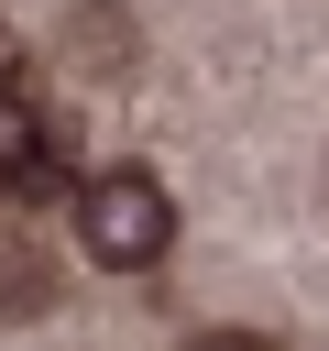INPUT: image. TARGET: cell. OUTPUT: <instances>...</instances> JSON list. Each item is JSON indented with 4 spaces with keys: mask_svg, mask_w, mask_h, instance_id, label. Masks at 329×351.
I'll return each mask as SVG.
<instances>
[{
    "mask_svg": "<svg viewBox=\"0 0 329 351\" xmlns=\"http://www.w3.org/2000/svg\"><path fill=\"white\" fill-rule=\"evenodd\" d=\"M55 285H44V252L33 241H0V307H44Z\"/></svg>",
    "mask_w": 329,
    "mask_h": 351,
    "instance_id": "obj_2",
    "label": "cell"
},
{
    "mask_svg": "<svg viewBox=\"0 0 329 351\" xmlns=\"http://www.w3.org/2000/svg\"><path fill=\"white\" fill-rule=\"evenodd\" d=\"M197 351H274V340H241V329H230V340H197Z\"/></svg>",
    "mask_w": 329,
    "mask_h": 351,
    "instance_id": "obj_3",
    "label": "cell"
},
{
    "mask_svg": "<svg viewBox=\"0 0 329 351\" xmlns=\"http://www.w3.org/2000/svg\"><path fill=\"white\" fill-rule=\"evenodd\" d=\"M77 241H88L99 274H154V263L175 252V197L154 186V165H110V176H88V197H77Z\"/></svg>",
    "mask_w": 329,
    "mask_h": 351,
    "instance_id": "obj_1",
    "label": "cell"
},
{
    "mask_svg": "<svg viewBox=\"0 0 329 351\" xmlns=\"http://www.w3.org/2000/svg\"><path fill=\"white\" fill-rule=\"evenodd\" d=\"M0 88H11V44H0Z\"/></svg>",
    "mask_w": 329,
    "mask_h": 351,
    "instance_id": "obj_4",
    "label": "cell"
}]
</instances>
